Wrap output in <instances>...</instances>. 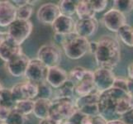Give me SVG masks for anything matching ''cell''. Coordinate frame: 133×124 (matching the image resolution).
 <instances>
[{"label": "cell", "mask_w": 133, "mask_h": 124, "mask_svg": "<svg viewBox=\"0 0 133 124\" xmlns=\"http://www.w3.org/2000/svg\"><path fill=\"white\" fill-rule=\"evenodd\" d=\"M133 107V99L128 92L112 88L101 93L98 100V112L108 121L118 119Z\"/></svg>", "instance_id": "cell-1"}, {"label": "cell", "mask_w": 133, "mask_h": 124, "mask_svg": "<svg viewBox=\"0 0 133 124\" xmlns=\"http://www.w3.org/2000/svg\"><path fill=\"white\" fill-rule=\"evenodd\" d=\"M98 48L94 55L98 68L112 70L121 61V47L112 36H103L98 41Z\"/></svg>", "instance_id": "cell-2"}, {"label": "cell", "mask_w": 133, "mask_h": 124, "mask_svg": "<svg viewBox=\"0 0 133 124\" xmlns=\"http://www.w3.org/2000/svg\"><path fill=\"white\" fill-rule=\"evenodd\" d=\"M51 101L52 104L49 118L61 124L69 121V119L78 111L74 99L55 98Z\"/></svg>", "instance_id": "cell-3"}, {"label": "cell", "mask_w": 133, "mask_h": 124, "mask_svg": "<svg viewBox=\"0 0 133 124\" xmlns=\"http://www.w3.org/2000/svg\"><path fill=\"white\" fill-rule=\"evenodd\" d=\"M89 41L79 36L75 32L65 35V38L61 45L65 56L71 60H79L89 52Z\"/></svg>", "instance_id": "cell-4"}, {"label": "cell", "mask_w": 133, "mask_h": 124, "mask_svg": "<svg viewBox=\"0 0 133 124\" xmlns=\"http://www.w3.org/2000/svg\"><path fill=\"white\" fill-rule=\"evenodd\" d=\"M33 29L32 22L29 21L17 19L8 27L7 35L17 45L22 44L29 37Z\"/></svg>", "instance_id": "cell-5"}, {"label": "cell", "mask_w": 133, "mask_h": 124, "mask_svg": "<svg viewBox=\"0 0 133 124\" xmlns=\"http://www.w3.org/2000/svg\"><path fill=\"white\" fill-rule=\"evenodd\" d=\"M61 50L55 44L42 45L37 51V59L47 68L59 66L61 61Z\"/></svg>", "instance_id": "cell-6"}, {"label": "cell", "mask_w": 133, "mask_h": 124, "mask_svg": "<svg viewBox=\"0 0 133 124\" xmlns=\"http://www.w3.org/2000/svg\"><path fill=\"white\" fill-rule=\"evenodd\" d=\"M99 95L100 93L95 91L88 95L78 97L75 99V105L78 111L89 117L98 115Z\"/></svg>", "instance_id": "cell-7"}, {"label": "cell", "mask_w": 133, "mask_h": 124, "mask_svg": "<svg viewBox=\"0 0 133 124\" xmlns=\"http://www.w3.org/2000/svg\"><path fill=\"white\" fill-rule=\"evenodd\" d=\"M11 92L16 102L33 100L38 96V85L36 83L30 81L20 82L12 87Z\"/></svg>", "instance_id": "cell-8"}, {"label": "cell", "mask_w": 133, "mask_h": 124, "mask_svg": "<svg viewBox=\"0 0 133 124\" xmlns=\"http://www.w3.org/2000/svg\"><path fill=\"white\" fill-rule=\"evenodd\" d=\"M116 78L112 70L98 68L94 71V82L96 90L101 94L113 88Z\"/></svg>", "instance_id": "cell-9"}, {"label": "cell", "mask_w": 133, "mask_h": 124, "mask_svg": "<svg viewBox=\"0 0 133 124\" xmlns=\"http://www.w3.org/2000/svg\"><path fill=\"white\" fill-rule=\"evenodd\" d=\"M103 23L108 30L115 33L117 32L122 27L127 24L124 13L114 8L109 9L104 13L103 16Z\"/></svg>", "instance_id": "cell-10"}, {"label": "cell", "mask_w": 133, "mask_h": 124, "mask_svg": "<svg viewBox=\"0 0 133 124\" xmlns=\"http://www.w3.org/2000/svg\"><path fill=\"white\" fill-rule=\"evenodd\" d=\"M47 70L48 68L37 58L32 59L30 61L24 77L27 81L39 84L41 82L45 81Z\"/></svg>", "instance_id": "cell-11"}, {"label": "cell", "mask_w": 133, "mask_h": 124, "mask_svg": "<svg viewBox=\"0 0 133 124\" xmlns=\"http://www.w3.org/2000/svg\"><path fill=\"white\" fill-rule=\"evenodd\" d=\"M61 15L59 5L53 3H46L41 6L37 12L36 17L41 23L45 25H52L56 18Z\"/></svg>", "instance_id": "cell-12"}, {"label": "cell", "mask_w": 133, "mask_h": 124, "mask_svg": "<svg viewBox=\"0 0 133 124\" xmlns=\"http://www.w3.org/2000/svg\"><path fill=\"white\" fill-rule=\"evenodd\" d=\"M30 61L31 60L22 53L7 62L5 64L6 69L9 74L15 78L25 76Z\"/></svg>", "instance_id": "cell-13"}, {"label": "cell", "mask_w": 133, "mask_h": 124, "mask_svg": "<svg viewBox=\"0 0 133 124\" xmlns=\"http://www.w3.org/2000/svg\"><path fill=\"white\" fill-rule=\"evenodd\" d=\"M98 26V21L96 17L79 19L76 21L75 32L79 36L88 39L97 32Z\"/></svg>", "instance_id": "cell-14"}, {"label": "cell", "mask_w": 133, "mask_h": 124, "mask_svg": "<svg viewBox=\"0 0 133 124\" xmlns=\"http://www.w3.org/2000/svg\"><path fill=\"white\" fill-rule=\"evenodd\" d=\"M17 9L12 1H0V27H8L17 20Z\"/></svg>", "instance_id": "cell-15"}, {"label": "cell", "mask_w": 133, "mask_h": 124, "mask_svg": "<svg viewBox=\"0 0 133 124\" xmlns=\"http://www.w3.org/2000/svg\"><path fill=\"white\" fill-rule=\"evenodd\" d=\"M21 54H22V45L15 43L7 35L6 39L0 45V59L2 60L3 62L6 64Z\"/></svg>", "instance_id": "cell-16"}, {"label": "cell", "mask_w": 133, "mask_h": 124, "mask_svg": "<svg viewBox=\"0 0 133 124\" xmlns=\"http://www.w3.org/2000/svg\"><path fill=\"white\" fill-rule=\"evenodd\" d=\"M69 80V74L59 66L48 68L45 81L54 89H59Z\"/></svg>", "instance_id": "cell-17"}, {"label": "cell", "mask_w": 133, "mask_h": 124, "mask_svg": "<svg viewBox=\"0 0 133 124\" xmlns=\"http://www.w3.org/2000/svg\"><path fill=\"white\" fill-rule=\"evenodd\" d=\"M75 24L76 21L72 17L61 14L56 18L51 26L55 33L68 35L75 31Z\"/></svg>", "instance_id": "cell-18"}, {"label": "cell", "mask_w": 133, "mask_h": 124, "mask_svg": "<svg viewBox=\"0 0 133 124\" xmlns=\"http://www.w3.org/2000/svg\"><path fill=\"white\" fill-rule=\"evenodd\" d=\"M16 103L11 89H3L0 91V118L5 120L8 114L15 108Z\"/></svg>", "instance_id": "cell-19"}, {"label": "cell", "mask_w": 133, "mask_h": 124, "mask_svg": "<svg viewBox=\"0 0 133 124\" xmlns=\"http://www.w3.org/2000/svg\"><path fill=\"white\" fill-rule=\"evenodd\" d=\"M97 91L94 82V72L88 70L85 75L75 85V94L78 97L88 95Z\"/></svg>", "instance_id": "cell-20"}, {"label": "cell", "mask_w": 133, "mask_h": 124, "mask_svg": "<svg viewBox=\"0 0 133 124\" xmlns=\"http://www.w3.org/2000/svg\"><path fill=\"white\" fill-rule=\"evenodd\" d=\"M51 99H37L35 101L33 114L36 118L44 120L49 118L50 110L51 107Z\"/></svg>", "instance_id": "cell-21"}, {"label": "cell", "mask_w": 133, "mask_h": 124, "mask_svg": "<svg viewBox=\"0 0 133 124\" xmlns=\"http://www.w3.org/2000/svg\"><path fill=\"white\" fill-rule=\"evenodd\" d=\"M95 12L92 7L90 0H81L79 1L76 8V15L79 19L95 17Z\"/></svg>", "instance_id": "cell-22"}, {"label": "cell", "mask_w": 133, "mask_h": 124, "mask_svg": "<svg viewBox=\"0 0 133 124\" xmlns=\"http://www.w3.org/2000/svg\"><path fill=\"white\" fill-rule=\"evenodd\" d=\"M74 94H75V85L74 83L68 80L62 86L59 87L55 92V98H67L74 99Z\"/></svg>", "instance_id": "cell-23"}, {"label": "cell", "mask_w": 133, "mask_h": 124, "mask_svg": "<svg viewBox=\"0 0 133 124\" xmlns=\"http://www.w3.org/2000/svg\"><path fill=\"white\" fill-rule=\"evenodd\" d=\"M122 43L129 47H133V27L128 24L122 27L117 32Z\"/></svg>", "instance_id": "cell-24"}, {"label": "cell", "mask_w": 133, "mask_h": 124, "mask_svg": "<svg viewBox=\"0 0 133 124\" xmlns=\"http://www.w3.org/2000/svg\"><path fill=\"white\" fill-rule=\"evenodd\" d=\"M78 3H79V1H73V0H62V1H61L58 5L61 14L70 17L76 14Z\"/></svg>", "instance_id": "cell-25"}, {"label": "cell", "mask_w": 133, "mask_h": 124, "mask_svg": "<svg viewBox=\"0 0 133 124\" xmlns=\"http://www.w3.org/2000/svg\"><path fill=\"white\" fill-rule=\"evenodd\" d=\"M35 101L34 100H22L17 102L15 105V110L26 117L33 113Z\"/></svg>", "instance_id": "cell-26"}, {"label": "cell", "mask_w": 133, "mask_h": 124, "mask_svg": "<svg viewBox=\"0 0 133 124\" xmlns=\"http://www.w3.org/2000/svg\"><path fill=\"white\" fill-rule=\"evenodd\" d=\"M36 3V1H30L29 3L26 4L24 6L17 8V19L29 21L30 17L32 15L33 12V5Z\"/></svg>", "instance_id": "cell-27"}, {"label": "cell", "mask_w": 133, "mask_h": 124, "mask_svg": "<svg viewBox=\"0 0 133 124\" xmlns=\"http://www.w3.org/2000/svg\"><path fill=\"white\" fill-rule=\"evenodd\" d=\"M112 5L114 8L126 14L133 10V0H114Z\"/></svg>", "instance_id": "cell-28"}, {"label": "cell", "mask_w": 133, "mask_h": 124, "mask_svg": "<svg viewBox=\"0 0 133 124\" xmlns=\"http://www.w3.org/2000/svg\"><path fill=\"white\" fill-rule=\"evenodd\" d=\"M38 85V99H51L53 96V88L46 81L41 82Z\"/></svg>", "instance_id": "cell-29"}, {"label": "cell", "mask_w": 133, "mask_h": 124, "mask_svg": "<svg viewBox=\"0 0 133 124\" xmlns=\"http://www.w3.org/2000/svg\"><path fill=\"white\" fill-rule=\"evenodd\" d=\"M88 70L84 67L77 66L73 68L69 73V80L74 83V84L76 85L82 79L84 78Z\"/></svg>", "instance_id": "cell-30"}, {"label": "cell", "mask_w": 133, "mask_h": 124, "mask_svg": "<svg viewBox=\"0 0 133 124\" xmlns=\"http://www.w3.org/2000/svg\"><path fill=\"white\" fill-rule=\"evenodd\" d=\"M4 121L6 124H26L27 117L22 115L15 109H13Z\"/></svg>", "instance_id": "cell-31"}, {"label": "cell", "mask_w": 133, "mask_h": 124, "mask_svg": "<svg viewBox=\"0 0 133 124\" xmlns=\"http://www.w3.org/2000/svg\"><path fill=\"white\" fill-rule=\"evenodd\" d=\"M92 7L95 12H103L107 8L108 1V0H90Z\"/></svg>", "instance_id": "cell-32"}, {"label": "cell", "mask_w": 133, "mask_h": 124, "mask_svg": "<svg viewBox=\"0 0 133 124\" xmlns=\"http://www.w3.org/2000/svg\"><path fill=\"white\" fill-rule=\"evenodd\" d=\"M87 117L88 116L84 115V114L80 113L79 111H77L74 115L69 119V122H70L74 124H83Z\"/></svg>", "instance_id": "cell-33"}, {"label": "cell", "mask_w": 133, "mask_h": 124, "mask_svg": "<svg viewBox=\"0 0 133 124\" xmlns=\"http://www.w3.org/2000/svg\"><path fill=\"white\" fill-rule=\"evenodd\" d=\"M113 88L120 89L122 90L128 92V80L122 79V78H116Z\"/></svg>", "instance_id": "cell-34"}, {"label": "cell", "mask_w": 133, "mask_h": 124, "mask_svg": "<svg viewBox=\"0 0 133 124\" xmlns=\"http://www.w3.org/2000/svg\"><path fill=\"white\" fill-rule=\"evenodd\" d=\"M120 119H122L126 124H133V107L123 114Z\"/></svg>", "instance_id": "cell-35"}, {"label": "cell", "mask_w": 133, "mask_h": 124, "mask_svg": "<svg viewBox=\"0 0 133 124\" xmlns=\"http://www.w3.org/2000/svg\"><path fill=\"white\" fill-rule=\"evenodd\" d=\"M90 122L91 124H108V121L105 118L98 114V115L90 117Z\"/></svg>", "instance_id": "cell-36"}, {"label": "cell", "mask_w": 133, "mask_h": 124, "mask_svg": "<svg viewBox=\"0 0 133 124\" xmlns=\"http://www.w3.org/2000/svg\"><path fill=\"white\" fill-rule=\"evenodd\" d=\"M65 35H62V34H58V33H55L54 35V40L56 41V43L59 44V45H62L64 41H65Z\"/></svg>", "instance_id": "cell-37"}, {"label": "cell", "mask_w": 133, "mask_h": 124, "mask_svg": "<svg viewBox=\"0 0 133 124\" xmlns=\"http://www.w3.org/2000/svg\"><path fill=\"white\" fill-rule=\"evenodd\" d=\"M98 48V42L97 41H89V52L94 55Z\"/></svg>", "instance_id": "cell-38"}, {"label": "cell", "mask_w": 133, "mask_h": 124, "mask_svg": "<svg viewBox=\"0 0 133 124\" xmlns=\"http://www.w3.org/2000/svg\"><path fill=\"white\" fill-rule=\"evenodd\" d=\"M12 3L14 4L17 8H20L22 6H24L26 4L29 3L30 1L29 0H13V1H12Z\"/></svg>", "instance_id": "cell-39"}, {"label": "cell", "mask_w": 133, "mask_h": 124, "mask_svg": "<svg viewBox=\"0 0 133 124\" xmlns=\"http://www.w3.org/2000/svg\"><path fill=\"white\" fill-rule=\"evenodd\" d=\"M39 124H61V123L54 121L53 119L50 118H47L46 119H44V120H41Z\"/></svg>", "instance_id": "cell-40"}, {"label": "cell", "mask_w": 133, "mask_h": 124, "mask_svg": "<svg viewBox=\"0 0 133 124\" xmlns=\"http://www.w3.org/2000/svg\"><path fill=\"white\" fill-rule=\"evenodd\" d=\"M127 75L129 80H133V62H131L127 67Z\"/></svg>", "instance_id": "cell-41"}, {"label": "cell", "mask_w": 133, "mask_h": 124, "mask_svg": "<svg viewBox=\"0 0 133 124\" xmlns=\"http://www.w3.org/2000/svg\"><path fill=\"white\" fill-rule=\"evenodd\" d=\"M128 93L133 99V80H128Z\"/></svg>", "instance_id": "cell-42"}, {"label": "cell", "mask_w": 133, "mask_h": 124, "mask_svg": "<svg viewBox=\"0 0 133 124\" xmlns=\"http://www.w3.org/2000/svg\"><path fill=\"white\" fill-rule=\"evenodd\" d=\"M108 124H126V123L123 122L122 119L118 118V119H114V120L108 121Z\"/></svg>", "instance_id": "cell-43"}, {"label": "cell", "mask_w": 133, "mask_h": 124, "mask_svg": "<svg viewBox=\"0 0 133 124\" xmlns=\"http://www.w3.org/2000/svg\"><path fill=\"white\" fill-rule=\"evenodd\" d=\"M6 37H7V32H3V31H0V45H2V43L6 39Z\"/></svg>", "instance_id": "cell-44"}, {"label": "cell", "mask_w": 133, "mask_h": 124, "mask_svg": "<svg viewBox=\"0 0 133 124\" xmlns=\"http://www.w3.org/2000/svg\"><path fill=\"white\" fill-rule=\"evenodd\" d=\"M83 124H91V122H90V117H89V116L87 117L86 119H85V121H84V122Z\"/></svg>", "instance_id": "cell-45"}, {"label": "cell", "mask_w": 133, "mask_h": 124, "mask_svg": "<svg viewBox=\"0 0 133 124\" xmlns=\"http://www.w3.org/2000/svg\"><path fill=\"white\" fill-rule=\"evenodd\" d=\"M4 88H3V84H2V81L1 80H0V91H1V90H3Z\"/></svg>", "instance_id": "cell-46"}, {"label": "cell", "mask_w": 133, "mask_h": 124, "mask_svg": "<svg viewBox=\"0 0 133 124\" xmlns=\"http://www.w3.org/2000/svg\"><path fill=\"white\" fill-rule=\"evenodd\" d=\"M0 124H6V123H5V121H4L3 119H1V118H0Z\"/></svg>", "instance_id": "cell-47"}, {"label": "cell", "mask_w": 133, "mask_h": 124, "mask_svg": "<svg viewBox=\"0 0 133 124\" xmlns=\"http://www.w3.org/2000/svg\"><path fill=\"white\" fill-rule=\"evenodd\" d=\"M63 124H74V123H72V122H70L67 121V122H64Z\"/></svg>", "instance_id": "cell-48"}]
</instances>
